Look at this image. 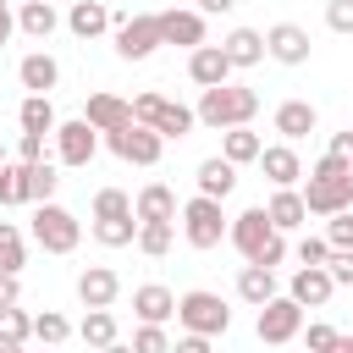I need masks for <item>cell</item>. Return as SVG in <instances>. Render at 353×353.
<instances>
[{
    "mask_svg": "<svg viewBox=\"0 0 353 353\" xmlns=\"http://www.w3.org/2000/svg\"><path fill=\"white\" fill-rule=\"evenodd\" d=\"M303 204H309V215H325V221L342 215V210H353V165H342L336 154H320L309 165Z\"/></svg>",
    "mask_w": 353,
    "mask_h": 353,
    "instance_id": "obj_1",
    "label": "cell"
},
{
    "mask_svg": "<svg viewBox=\"0 0 353 353\" xmlns=\"http://www.w3.org/2000/svg\"><path fill=\"white\" fill-rule=\"evenodd\" d=\"M193 110H199V127L232 132V127H248V121L259 116V94L243 88V83H221V88H204Z\"/></svg>",
    "mask_w": 353,
    "mask_h": 353,
    "instance_id": "obj_2",
    "label": "cell"
},
{
    "mask_svg": "<svg viewBox=\"0 0 353 353\" xmlns=\"http://www.w3.org/2000/svg\"><path fill=\"white\" fill-rule=\"evenodd\" d=\"M176 325L182 331H193V336H226L232 331V309H226V298L221 292H210V287H193V292H182L176 298Z\"/></svg>",
    "mask_w": 353,
    "mask_h": 353,
    "instance_id": "obj_3",
    "label": "cell"
},
{
    "mask_svg": "<svg viewBox=\"0 0 353 353\" xmlns=\"http://www.w3.org/2000/svg\"><path fill=\"white\" fill-rule=\"evenodd\" d=\"M226 210L215 204V199H204V193H193L188 204H182V237H188V248H221L226 243Z\"/></svg>",
    "mask_w": 353,
    "mask_h": 353,
    "instance_id": "obj_4",
    "label": "cell"
},
{
    "mask_svg": "<svg viewBox=\"0 0 353 353\" xmlns=\"http://www.w3.org/2000/svg\"><path fill=\"white\" fill-rule=\"evenodd\" d=\"M33 243L44 254H72L83 243V221L66 204H33Z\"/></svg>",
    "mask_w": 353,
    "mask_h": 353,
    "instance_id": "obj_5",
    "label": "cell"
},
{
    "mask_svg": "<svg viewBox=\"0 0 353 353\" xmlns=\"http://www.w3.org/2000/svg\"><path fill=\"white\" fill-rule=\"evenodd\" d=\"M110 44L121 61H149L165 39H160V11H138V17H121L110 28Z\"/></svg>",
    "mask_w": 353,
    "mask_h": 353,
    "instance_id": "obj_6",
    "label": "cell"
},
{
    "mask_svg": "<svg viewBox=\"0 0 353 353\" xmlns=\"http://www.w3.org/2000/svg\"><path fill=\"white\" fill-rule=\"evenodd\" d=\"M254 331H259V342H265V347H287V342H298V336H303V309L281 292V298H270V303L254 314Z\"/></svg>",
    "mask_w": 353,
    "mask_h": 353,
    "instance_id": "obj_7",
    "label": "cell"
},
{
    "mask_svg": "<svg viewBox=\"0 0 353 353\" xmlns=\"http://www.w3.org/2000/svg\"><path fill=\"white\" fill-rule=\"evenodd\" d=\"M105 143H110V154L127 160V165H160V154H165V138H160L154 127H138V121L105 132Z\"/></svg>",
    "mask_w": 353,
    "mask_h": 353,
    "instance_id": "obj_8",
    "label": "cell"
},
{
    "mask_svg": "<svg viewBox=\"0 0 353 353\" xmlns=\"http://www.w3.org/2000/svg\"><path fill=\"white\" fill-rule=\"evenodd\" d=\"M276 237V226H270V215H265V204H248L243 215H232V226H226V243L243 254V265H254L259 254H265V243ZM287 237V232H281Z\"/></svg>",
    "mask_w": 353,
    "mask_h": 353,
    "instance_id": "obj_9",
    "label": "cell"
},
{
    "mask_svg": "<svg viewBox=\"0 0 353 353\" xmlns=\"http://www.w3.org/2000/svg\"><path fill=\"white\" fill-rule=\"evenodd\" d=\"M50 143H55V165H72V171H77V165H88V160L99 154V132H94V127L83 121V116L61 121Z\"/></svg>",
    "mask_w": 353,
    "mask_h": 353,
    "instance_id": "obj_10",
    "label": "cell"
},
{
    "mask_svg": "<svg viewBox=\"0 0 353 353\" xmlns=\"http://www.w3.org/2000/svg\"><path fill=\"white\" fill-rule=\"evenodd\" d=\"M309 28H298V22H276V28H265V55L276 61V66H303L309 61Z\"/></svg>",
    "mask_w": 353,
    "mask_h": 353,
    "instance_id": "obj_11",
    "label": "cell"
},
{
    "mask_svg": "<svg viewBox=\"0 0 353 353\" xmlns=\"http://www.w3.org/2000/svg\"><path fill=\"white\" fill-rule=\"evenodd\" d=\"M331 292H336V281H331V270H325V265H298V270H292V281H287V298H292L298 309H325V303H331Z\"/></svg>",
    "mask_w": 353,
    "mask_h": 353,
    "instance_id": "obj_12",
    "label": "cell"
},
{
    "mask_svg": "<svg viewBox=\"0 0 353 353\" xmlns=\"http://www.w3.org/2000/svg\"><path fill=\"white\" fill-rule=\"evenodd\" d=\"M160 39L193 55L199 44H210V39H204V11H176V6H171V11H160Z\"/></svg>",
    "mask_w": 353,
    "mask_h": 353,
    "instance_id": "obj_13",
    "label": "cell"
},
{
    "mask_svg": "<svg viewBox=\"0 0 353 353\" xmlns=\"http://www.w3.org/2000/svg\"><path fill=\"white\" fill-rule=\"evenodd\" d=\"M83 121L105 138V132H116V127H127L132 121V99H121V94H88V105H83Z\"/></svg>",
    "mask_w": 353,
    "mask_h": 353,
    "instance_id": "obj_14",
    "label": "cell"
},
{
    "mask_svg": "<svg viewBox=\"0 0 353 353\" xmlns=\"http://www.w3.org/2000/svg\"><path fill=\"white\" fill-rule=\"evenodd\" d=\"M121 298V276L110 270V265H88L83 276H77V303L83 309H110Z\"/></svg>",
    "mask_w": 353,
    "mask_h": 353,
    "instance_id": "obj_15",
    "label": "cell"
},
{
    "mask_svg": "<svg viewBox=\"0 0 353 353\" xmlns=\"http://www.w3.org/2000/svg\"><path fill=\"white\" fill-rule=\"evenodd\" d=\"M132 314H138V325H165V320H176V292L160 281H143V287H132Z\"/></svg>",
    "mask_w": 353,
    "mask_h": 353,
    "instance_id": "obj_16",
    "label": "cell"
},
{
    "mask_svg": "<svg viewBox=\"0 0 353 353\" xmlns=\"http://www.w3.org/2000/svg\"><path fill=\"white\" fill-rule=\"evenodd\" d=\"M270 127L281 132V143H298V138H309V132L320 127V110H314L309 99H281L276 116H270Z\"/></svg>",
    "mask_w": 353,
    "mask_h": 353,
    "instance_id": "obj_17",
    "label": "cell"
},
{
    "mask_svg": "<svg viewBox=\"0 0 353 353\" xmlns=\"http://www.w3.org/2000/svg\"><path fill=\"white\" fill-rule=\"evenodd\" d=\"M188 77H193L199 88H221V83H232V61H226V50H221V44H199V50L188 55Z\"/></svg>",
    "mask_w": 353,
    "mask_h": 353,
    "instance_id": "obj_18",
    "label": "cell"
},
{
    "mask_svg": "<svg viewBox=\"0 0 353 353\" xmlns=\"http://www.w3.org/2000/svg\"><path fill=\"white\" fill-rule=\"evenodd\" d=\"M17 83H22L28 94H50V88L61 83V61H55L50 50H28V55L17 61Z\"/></svg>",
    "mask_w": 353,
    "mask_h": 353,
    "instance_id": "obj_19",
    "label": "cell"
},
{
    "mask_svg": "<svg viewBox=\"0 0 353 353\" xmlns=\"http://www.w3.org/2000/svg\"><path fill=\"white\" fill-rule=\"evenodd\" d=\"M259 171H265V182H270V188H298L303 160H298V149H292V143H265Z\"/></svg>",
    "mask_w": 353,
    "mask_h": 353,
    "instance_id": "obj_20",
    "label": "cell"
},
{
    "mask_svg": "<svg viewBox=\"0 0 353 353\" xmlns=\"http://www.w3.org/2000/svg\"><path fill=\"white\" fill-rule=\"evenodd\" d=\"M193 182H199V193H204V199L226 204V199H232V188H237V165H232L226 154H210V160H199Z\"/></svg>",
    "mask_w": 353,
    "mask_h": 353,
    "instance_id": "obj_21",
    "label": "cell"
},
{
    "mask_svg": "<svg viewBox=\"0 0 353 353\" xmlns=\"http://www.w3.org/2000/svg\"><path fill=\"white\" fill-rule=\"evenodd\" d=\"M132 215H138V226H143V221H171V226H176L182 204H176V193H171L165 182H143L138 199H132Z\"/></svg>",
    "mask_w": 353,
    "mask_h": 353,
    "instance_id": "obj_22",
    "label": "cell"
},
{
    "mask_svg": "<svg viewBox=\"0 0 353 353\" xmlns=\"http://www.w3.org/2000/svg\"><path fill=\"white\" fill-rule=\"evenodd\" d=\"M265 215H270V226H276V232H298V226H309V204H303V193H298V188H270Z\"/></svg>",
    "mask_w": 353,
    "mask_h": 353,
    "instance_id": "obj_23",
    "label": "cell"
},
{
    "mask_svg": "<svg viewBox=\"0 0 353 353\" xmlns=\"http://www.w3.org/2000/svg\"><path fill=\"white\" fill-rule=\"evenodd\" d=\"M221 50H226L232 72H248V66L265 61V33H259V28H232V33L221 39Z\"/></svg>",
    "mask_w": 353,
    "mask_h": 353,
    "instance_id": "obj_24",
    "label": "cell"
},
{
    "mask_svg": "<svg viewBox=\"0 0 353 353\" xmlns=\"http://www.w3.org/2000/svg\"><path fill=\"white\" fill-rule=\"evenodd\" d=\"M66 28L88 44V39H99V33H110L116 22H110V11H105V0H72V11H66Z\"/></svg>",
    "mask_w": 353,
    "mask_h": 353,
    "instance_id": "obj_25",
    "label": "cell"
},
{
    "mask_svg": "<svg viewBox=\"0 0 353 353\" xmlns=\"http://www.w3.org/2000/svg\"><path fill=\"white\" fill-rule=\"evenodd\" d=\"M237 298H243L248 309H265L270 298H281V292H276V270H265V265H243V270H237Z\"/></svg>",
    "mask_w": 353,
    "mask_h": 353,
    "instance_id": "obj_26",
    "label": "cell"
},
{
    "mask_svg": "<svg viewBox=\"0 0 353 353\" xmlns=\"http://www.w3.org/2000/svg\"><path fill=\"white\" fill-rule=\"evenodd\" d=\"M17 121H22V132H39V138H55V127H61L50 94H28V99L17 105Z\"/></svg>",
    "mask_w": 353,
    "mask_h": 353,
    "instance_id": "obj_27",
    "label": "cell"
},
{
    "mask_svg": "<svg viewBox=\"0 0 353 353\" xmlns=\"http://www.w3.org/2000/svg\"><path fill=\"white\" fill-rule=\"evenodd\" d=\"M17 28L28 33V39H50L55 28H61V11H55V0H28V6H17Z\"/></svg>",
    "mask_w": 353,
    "mask_h": 353,
    "instance_id": "obj_28",
    "label": "cell"
},
{
    "mask_svg": "<svg viewBox=\"0 0 353 353\" xmlns=\"http://www.w3.org/2000/svg\"><path fill=\"white\" fill-rule=\"evenodd\" d=\"M221 154H226L232 165H259L265 138H259L254 127H232V132H221Z\"/></svg>",
    "mask_w": 353,
    "mask_h": 353,
    "instance_id": "obj_29",
    "label": "cell"
},
{
    "mask_svg": "<svg viewBox=\"0 0 353 353\" xmlns=\"http://www.w3.org/2000/svg\"><path fill=\"white\" fill-rule=\"evenodd\" d=\"M77 336L99 353V347L121 342V325H116V314H110V309H88V314H83V325H77Z\"/></svg>",
    "mask_w": 353,
    "mask_h": 353,
    "instance_id": "obj_30",
    "label": "cell"
},
{
    "mask_svg": "<svg viewBox=\"0 0 353 353\" xmlns=\"http://www.w3.org/2000/svg\"><path fill=\"white\" fill-rule=\"evenodd\" d=\"M193 127H199V110H193V105H176V99H165V110L154 116V132H160L165 143H171V138H188Z\"/></svg>",
    "mask_w": 353,
    "mask_h": 353,
    "instance_id": "obj_31",
    "label": "cell"
},
{
    "mask_svg": "<svg viewBox=\"0 0 353 353\" xmlns=\"http://www.w3.org/2000/svg\"><path fill=\"white\" fill-rule=\"evenodd\" d=\"M171 243H176V226H171V221H143L132 248H138V254H149V259H165V254H171Z\"/></svg>",
    "mask_w": 353,
    "mask_h": 353,
    "instance_id": "obj_32",
    "label": "cell"
},
{
    "mask_svg": "<svg viewBox=\"0 0 353 353\" xmlns=\"http://www.w3.org/2000/svg\"><path fill=\"white\" fill-rule=\"evenodd\" d=\"M55 188H61V165H55V160L28 165V199H33V204H55Z\"/></svg>",
    "mask_w": 353,
    "mask_h": 353,
    "instance_id": "obj_33",
    "label": "cell"
},
{
    "mask_svg": "<svg viewBox=\"0 0 353 353\" xmlns=\"http://www.w3.org/2000/svg\"><path fill=\"white\" fill-rule=\"evenodd\" d=\"M0 204H6V210L33 204V199H28V165H22V160H6V165H0Z\"/></svg>",
    "mask_w": 353,
    "mask_h": 353,
    "instance_id": "obj_34",
    "label": "cell"
},
{
    "mask_svg": "<svg viewBox=\"0 0 353 353\" xmlns=\"http://www.w3.org/2000/svg\"><path fill=\"white\" fill-rule=\"evenodd\" d=\"M94 243H99V248H127V243H138V215H121V221H94Z\"/></svg>",
    "mask_w": 353,
    "mask_h": 353,
    "instance_id": "obj_35",
    "label": "cell"
},
{
    "mask_svg": "<svg viewBox=\"0 0 353 353\" xmlns=\"http://www.w3.org/2000/svg\"><path fill=\"white\" fill-rule=\"evenodd\" d=\"M22 265H28V243H22L17 221H0V270L22 276Z\"/></svg>",
    "mask_w": 353,
    "mask_h": 353,
    "instance_id": "obj_36",
    "label": "cell"
},
{
    "mask_svg": "<svg viewBox=\"0 0 353 353\" xmlns=\"http://www.w3.org/2000/svg\"><path fill=\"white\" fill-rule=\"evenodd\" d=\"M66 336H72V320H66V314H55V309L33 314V342H39V347H61Z\"/></svg>",
    "mask_w": 353,
    "mask_h": 353,
    "instance_id": "obj_37",
    "label": "cell"
},
{
    "mask_svg": "<svg viewBox=\"0 0 353 353\" xmlns=\"http://www.w3.org/2000/svg\"><path fill=\"white\" fill-rule=\"evenodd\" d=\"M28 336H33V314H28L22 303H6V309H0V342L22 347Z\"/></svg>",
    "mask_w": 353,
    "mask_h": 353,
    "instance_id": "obj_38",
    "label": "cell"
},
{
    "mask_svg": "<svg viewBox=\"0 0 353 353\" xmlns=\"http://www.w3.org/2000/svg\"><path fill=\"white\" fill-rule=\"evenodd\" d=\"M121 215H132V199L121 188H99L94 193V221H121Z\"/></svg>",
    "mask_w": 353,
    "mask_h": 353,
    "instance_id": "obj_39",
    "label": "cell"
},
{
    "mask_svg": "<svg viewBox=\"0 0 353 353\" xmlns=\"http://www.w3.org/2000/svg\"><path fill=\"white\" fill-rule=\"evenodd\" d=\"M336 342H342L336 325H325V320H309V325H303V347H309V353H336Z\"/></svg>",
    "mask_w": 353,
    "mask_h": 353,
    "instance_id": "obj_40",
    "label": "cell"
},
{
    "mask_svg": "<svg viewBox=\"0 0 353 353\" xmlns=\"http://www.w3.org/2000/svg\"><path fill=\"white\" fill-rule=\"evenodd\" d=\"M325 243H331L336 254H353V210H342V215L325 221Z\"/></svg>",
    "mask_w": 353,
    "mask_h": 353,
    "instance_id": "obj_41",
    "label": "cell"
},
{
    "mask_svg": "<svg viewBox=\"0 0 353 353\" xmlns=\"http://www.w3.org/2000/svg\"><path fill=\"white\" fill-rule=\"evenodd\" d=\"M132 353H171L165 325H138V331H132Z\"/></svg>",
    "mask_w": 353,
    "mask_h": 353,
    "instance_id": "obj_42",
    "label": "cell"
},
{
    "mask_svg": "<svg viewBox=\"0 0 353 353\" xmlns=\"http://www.w3.org/2000/svg\"><path fill=\"white\" fill-rule=\"evenodd\" d=\"M160 110H165V94H154V88L132 99V121H138V127H154V116H160Z\"/></svg>",
    "mask_w": 353,
    "mask_h": 353,
    "instance_id": "obj_43",
    "label": "cell"
},
{
    "mask_svg": "<svg viewBox=\"0 0 353 353\" xmlns=\"http://www.w3.org/2000/svg\"><path fill=\"white\" fill-rule=\"evenodd\" d=\"M325 28L347 39L353 33V0H325Z\"/></svg>",
    "mask_w": 353,
    "mask_h": 353,
    "instance_id": "obj_44",
    "label": "cell"
},
{
    "mask_svg": "<svg viewBox=\"0 0 353 353\" xmlns=\"http://www.w3.org/2000/svg\"><path fill=\"white\" fill-rule=\"evenodd\" d=\"M17 160H22V165L50 160V154H44V138H39V132H17Z\"/></svg>",
    "mask_w": 353,
    "mask_h": 353,
    "instance_id": "obj_45",
    "label": "cell"
},
{
    "mask_svg": "<svg viewBox=\"0 0 353 353\" xmlns=\"http://www.w3.org/2000/svg\"><path fill=\"white\" fill-rule=\"evenodd\" d=\"M292 254H298V265H325V259H331V243H325V237H303Z\"/></svg>",
    "mask_w": 353,
    "mask_h": 353,
    "instance_id": "obj_46",
    "label": "cell"
},
{
    "mask_svg": "<svg viewBox=\"0 0 353 353\" xmlns=\"http://www.w3.org/2000/svg\"><path fill=\"white\" fill-rule=\"evenodd\" d=\"M325 270H331V281H336V287H353V254H336V248H331Z\"/></svg>",
    "mask_w": 353,
    "mask_h": 353,
    "instance_id": "obj_47",
    "label": "cell"
},
{
    "mask_svg": "<svg viewBox=\"0 0 353 353\" xmlns=\"http://www.w3.org/2000/svg\"><path fill=\"white\" fill-rule=\"evenodd\" d=\"M281 259H287V237H281V232H276V237H270V243H265V254H259V259H254V265H265V270H276V265H281Z\"/></svg>",
    "mask_w": 353,
    "mask_h": 353,
    "instance_id": "obj_48",
    "label": "cell"
},
{
    "mask_svg": "<svg viewBox=\"0 0 353 353\" xmlns=\"http://www.w3.org/2000/svg\"><path fill=\"white\" fill-rule=\"evenodd\" d=\"M171 353H215V342H210V336H193V331H182V336L171 342Z\"/></svg>",
    "mask_w": 353,
    "mask_h": 353,
    "instance_id": "obj_49",
    "label": "cell"
},
{
    "mask_svg": "<svg viewBox=\"0 0 353 353\" xmlns=\"http://www.w3.org/2000/svg\"><path fill=\"white\" fill-rule=\"evenodd\" d=\"M325 154H336L342 165H353V127H347V132H331V149H325Z\"/></svg>",
    "mask_w": 353,
    "mask_h": 353,
    "instance_id": "obj_50",
    "label": "cell"
},
{
    "mask_svg": "<svg viewBox=\"0 0 353 353\" xmlns=\"http://www.w3.org/2000/svg\"><path fill=\"white\" fill-rule=\"evenodd\" d=\"M17 298H22V276L0 270V309H6V303H17Z\"/></svg>",
    "mask_w": 353,
    "mask_h": 353,
    "instance_id": "obj_51",
    "label": "cell"
},
{
    "mask_svg": "<svg viewBox=\"0 0 353 353\" xmlns=\"http://www.w3.org/2000/svg\"><path fill=\"white\" fill-rule=\"evenodd\" d=\"M232 6H237V0H199V11H204V17H221V11H232Z\"/></svg>",
    "mask_w": 353,
    "mask_h": 353,
    "instance_id": "obj_52",
    "label": "cell"
},
{
    "mask_svg": "<svg viewBox=\"0 0 353 353\" xmlns=\"http://www.w3.org/2000/svg\"><path fill=\"white\" fill-rule=\"evenodd\" d=\"M17 33V17H0V50H6V39Z\"/></svg>",
    "mask_w": 353,
    "mask_h": 353,
    "instance_id": "obj_53",
    "label": "cell"
},
{
    "mask_svg": "<svg viewBox=\"0 0 353 353\" xmlns=\"http://www.w3.org/2000/svg\"><path fill=\"white\" fill-rule=\"evenodd\" d=\"M99 353H132V342H110V347H99Z\"/></svg>",
    "mask_w": 353,
    "mask_h": 353,
    "instance_id": "obj_54",
    "label": "cell"
},
{
    "mask_svg": "<svg viewBox=\"0 0 353 353\" xmlns=\"http://www.w3.org/2000/svg\"><path fill=\"white\" fill-rule=\"evenodd\" d=\"M336 353H353V336H347V331H342V342H336Z\"/></svg>",
    "mask_w": 353,
    "mask_h": 353,
    "instance_id": "obj_55",
    "label": "cell"
},
{
    "mask_svg": "<svg viewBox=\"0 0 353 353\" xmlns=\"http://www.w3.org/2000/svg\"><path fill=\"white\" fill-rule=\"evenodd\" d=\"M0 17H11V0H0Z\"/></svg>",
    "mask_w": 353,
    "mask_h": 353,
    "instance_id": "obj_56",
    "label": "cell"
},
{
    "mask_svg": "<svg viewBox=\"0 0 353 353\" xmlns=\"http://www.w3.org/2000/svg\"><path fill=\"white\" fill-rule=\"evenodd\" d=\"M0 353H22V347H11V342H0Z\"/></svg>",
    "mask_w": 353,
    "mask_h": 353,
    "instance_id": "obj_57",
    "label": "cell"
},
{
    "mask_svg": "<svg viewBox=\"0 0 353 353\" xmlns=\"http://www.w3.org/2000/svg\"><path fill=\"white\" fill-rule=\"evenodd\" d=\"M0 165H6V149H0Z\"/></svg>",
    "mask_w": 353,
    "mask_h": 353,
    "instance_id": "obj_58",
    "label": "cell"
},
{
    "mask_svg": "<svg viewBox=\"0 0 353 353\" xmlns=\"http://www.w3.org/2000/svg\"><path fill=\"white\" fill-rule=\"evenodd\" d=\"M17 6H28V0H17Z\"/></svg>",
    "mask_w": 353,
    "mask_h": 353,
    "instance_id": "obj_59",
    "label": "cell"
},
{
    "mask_svg": "<svg viewBox=\"0 0 353 353\" xmlns=\"http://www.w3.org/2000/svg\"><path fill=\"white\" fill-rule=\"evenodd\" d=\"M347 336H353V331H347Z\"/></svg>",
    "mask_w": 353,
    "mask_h": 353,
    "instance_id": "obj_60",
    "label": "cell"
}]
</instances>
